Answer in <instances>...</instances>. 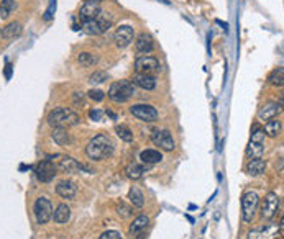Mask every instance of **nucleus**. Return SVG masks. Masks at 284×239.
Masks as SVG:
<instances>
[{
  "mask_svg": "<svg viewBox=\"0 0 284 239\" xmlns=\"http://www.w3.org/2000/svg\"><path fill=\"white\" fill-rule=\"evenodd\" d=\"M114 153V143L107 134H97L85 146V154L92 160H104Z\"/></svg>",
  "mask_w": 284,
  "mask_h": 239,
  "instance_id": "obj_1",
  "label": "nucleus"
},
{
  "mask_svg": "<svg viewBox=\"0 0 284 239\" xmlns=\"http://www.w3.org/2000/svg\"><path fill=\"white\" fill-rule=\"evenodd\" d=\"M81 121L79 115L71 110V108H56V110L50 112L48 113V123L51 127H64V125H67V127H74Z\"/></svg>",
  "mask_w": 284,
  "mask_h": 239,
  "instance_id": "obj_2",
  "label": "nucleus"
},
{
  "mask_svg": "<svg viewBox=\"0 0 284 239\" xmlns=\"http://www.w3.org/2000/svg\"><path fill=\"white\" fill-rule=\"evenodd\" d=\"M133 94H135V85H133L132 80L114 82L109 89V98L117 103L127 102L128 98L133 97Z\"/></svg>",
  "mask_w": 284,
  "mask_h": 239,
  "instance_id": "obj_3",
  "label": "nucleus"
},
{
  "mask_svg": "<svg viewBox=\"0 0 284 239\" xmlns=\"http://www.w3.org/2000/svg\"><path fill=\"white\" fill-rule=\"evenodd\" d=\"M265 136L266 134L261 128H253L251 138H250V143L247 146L248 159H261V156L265 154Z\"/></svg>",
  "mask_w": 284,
  "mask_h": 239,
  "instance_id": "obj_4",
  "label": "nucleus"
},
{
  "mask_svg": "<svg viewBox=\"0 0 284 239\" xmlns=\"http://www.w3.org/2000/svg\"><path fill=\"white\" fill-rule=\"evenodd\" d=\"M258 203H260V197L256 192L250 190L245 192L242 197V218L245 223H251V220L255 218V213L258 210Z\"/></svg>",
  "mask_w": 284,
  "mask_h": 239,
  "instance_id": "obj_5",
  "label": "nucleus"
},
{
  "mask_svg": "<svg viewBox=\"0 0 284 239\" xmlns=\"http://www.w3.org/2000/svg\"><path fill=\"white\" fill-rule=\"evenodd\" d=\"M33 213H35L38 224H46L51 218H53V205H51V202L48 198L40 197V198H36L35 205H33Z\"/></svg>",
  "mask_w": 284,
  "mask_h": 239,
  "instance_id": "obj_6",
  "label": "nucleus"
},
{
  "mask_svg": "<svg viewBox=\"0 0 284 239\" xmlns=\"http://www.w3.org/2000/svg\"><path fill=\"white\" fill-rule=\"evenodd\" d=\"M112 27V20H107L105 16L99 15L97 18L92 20H84L83 21V30L87 34H102Z\"/></svg>",
  "mask_w": 284,
  "mask_h": 239,
  "instance_id": "obj_7",
  "label": "nucleus"
},
{
  "mask_svg": "<svg viewBox=\"0 0 284 239\" xmlns=\"http://www.w3.org/2000/svg\"><path fill=\"white\" fill-rule=\"evenodd\" d=\"M279 210V197L278 193L269 192L263 200V205H261L260 215L263 220H273L276 216V213Z\"/></svg>",
  "mask_w": 284,
  "mask_h": 239,
  "instance_id": "obj_8",
  "label": "nucleus"
},
{
  "mask_svg": "<svg viewBox=\"0 0 284 239\" xmlns=\"http://www.w3.org/2000/svg\"><path fill=\"white\" fill-rule=\"evenodd\" d=\"M132 115L136 116L141 121H146V123H151V121L158 120V110L151 105H146V103H138V105H133L130 108Z\"/></svg>",
  "mask_w": 284,
  "mask_h": 239,
  "instance_id": "obj_9",
  "label": "nucleus"
},
{
  "mask_svg": "<svg viewBox=\"0 0 284 239\" xmlns=\"http://www.w3.org/2000/svg\"><path fill=\"white\" fill-rule=\"evenodd\" d=\"M135 69L138 74H151L154 71H160V61H158L154 56H140L138 59L135 61Z\"/></svg>",
  "mask_w": 284,
  "mask_h": 239,
  "instance_id": "obj_10",
  "label": "nucleus"
},
{
  "mask_svg": "<svg viewBox=\"0 0 284 239\" xmlns=\"http://www.w3.org/2000/svg\"><path fill=\"white\" fill-rule=\"evenodd\" d=\"M151 141L156 146H160V149H163V151H173L176 147L173 134L167 131V129H156L151 136Z\"/></svg>",
  "mask_w": 284,
  "mask_h": 239,
  "instance_id": "obj_11",
  "label": "nucleus"
},
{
  "mask_svg": "<svg viewBox=\"0 0 284 239\" xmlns=\"http://www.w3.org/2000/svg\"><path fill=\"white\" fill-rule=\"evenodd\" d=\"M281 231V224L276 223H269L265 228L255 229V231L248 233V239H276Z\"/></svg>",
  "mask_w": 284,
  "mask_h": 239,
  "instance_id": "obj_12",
  "label": "nucleus"
},
{
  "mask_svg": "<svg viewBox=\"0 0 284 239\" xmlns=\"http://www.w3.org/2000/svg\"><path fill=\"white\" fill-rule=\"evenodd\" d=\"M36 179L41 182H51L56 175V166L51 162L50 159H45L41 162H38V166L35 169Z\"/></svg>",
  "mask_w": 284,
  "mask_h": 239,
  "instance_id": "obj_13",
  "label": "nucleus"
},
{
  "mask_svg": "<svg viewBox=\"0 0 284 239\" xmlns=\"http://www.w3.org/2000/svg\"><path fill=\"white\" fill-rule=\"evenodd\" d=\"M58 169L63 172H71V174H76L81 171H85L87 174H96L94 169H90L89 166H84V164H79L72 158H61V160H59V164H58Z\"/></svg>",
  "mask_w": 284,
  "mask_h": 239,
  "instance_id": "obj_14",
  "label": "nucleus"
},
{
  "mask_svg": "<svg viewBox=\"0 0 284 239\" xmlns=\"http://www.w3.org/2000/svg\"><path fill=\"white\" fill-rule=\"evenodd\" d=\"M133 38H135V32H133V28L128 27V25H122V27H118L117 32H115V34H114L115 45H117L118 48L130 46Z\"/></svg>",
  "mask_w": 284,
  "mask_h": 239,
  "instance_id": "obj_15",
  "label": "nucleus"
},
{
  "mask_svg": "<svg viewBox=\"0 0 284 239\" xmlns=\"http://www.w3.org/2000/svg\"><path fill=\"white\" fill-rule=\"evenodd\" d=\"M99 15H100V2H97V0H84L83 7L79 10L81 20H92L97 18Z\"/></svg>",
  "mask_w": 284,
  "mask_h": 239,
  "instance_id": "obj_16",
  "label": "nucleus"
},
{
  "mask_svg": "<svg viewBox=\"0 0 284 239\" xmlns=\"http://www.w3.org/2000/svg\"><path fill=\"white\" fill-rule=\"evenodd\" d=\"M279 112H281V102L279 103L278 102H268L258 110V118L263 120V121L265 120L269 121V120H273L274 116H278Z\"/></svg>",
  "mask_w": 284,
  "mask_h": 239,
  "instance_id": "obj_17",
  "label": "nucleus"
},
{
  "mask_svg": "<svg viewBox=\"0 0 284 239\" xmlns=\"http://www.w3.org/2000/svg\"><path fill=\"white\" fill-rule=\"evenodd\" d=\"M56 193H58L61 198L72 200L77 193V185L72 180H61L58 185H56Z\"/></svg>",
  "mask_w": 284,
  "mask_h": 239,
  "instance_id": "obj_18",
  "label": "nucleus"
},
{
  "mask_svg": "<svg viewBox=\"0 0 284 239\" xmlns=\"http://www.w3.org/2000/svg\"><path fill=\"white\" fill-rule=\"evenodd\" d=\"M133 84L138 85L140 89L143 90H153L156 87V77L151 76V74H138L133 77Z\"/></svg>",
  "mask_w": 284,
  "mask_h": 239,
  "instance_id": "obj_19",
  "label": "nucleus"
},
{
  "mask_svg": "<svg viewBox=\"0 0 284 239\" xmlns=\"http://www.w3.org/2000/svg\"><path fill=\"white\" fill-rule=\"evenodd\" d=\"M153 40H151V36L150 34H146V33H141L138 38H136V41H135V49H136V53H140V54H148V53H151L153 51Z\"/></svg>",
  "mask_w": 284,
  "mask_h": 239,
  "instance_id": "obj_20",
  "label": "nucleus"
},
{
  "mask_svg": "<svg viewBox=\"0 0 284 239\" xmlns=\"http://www.w3.org/2000/svg\"><path fill=\"white\" fill-rule=\"evenodd\" d=\"M265 171H266V162L263 159H250V162L247 164V172L251 177L263 175Z\"/></svg>",
  "mask_w": 284,
  "mask_h": 239,
  "instance_id": "obj_21",
  "label": "nucleus"
},
{
  "mask_svg": "<svg viewBox=\"0 0 284 239\" xmlns=\"http://www.w3.org/2000/svg\"><path fill=\"white\" fill-rule=\"evenodd\" d=\"M53 218H54L56 223H59V224L67 223V221L71 220V208L67 205H64V203H61V205L56 207V210L53 211Z\"/></svg>",
  "mask_w": 284,
  "mask_h": 239,
  "instance_id": "obj_22",
  "label": "nucleus"
},
{
  "mask_svg": "<svg viewBox=\"0 0 284 239\" xmlns=\"http://www.w3.org/2000/svg\"><path fill=\"white\" fill-rule=\"evenodd\" d=\"M51 136H53V140L58 143L59 146H67L71 143V136H69V133H67V129L64 127H54Z\"/></svg>",
  "mask_w": 284,
  "mask_h": 239,
  "instance_id": "obj_23",
  "label": "nucleus"
},
{
  "mask_svg": "<svg viewBox=\"0 0 284 239\" xmlns=\"http://www.w3.org/2000/svg\"><path fill=\"white\" fill-rule=\"evenodd\" d=\"M150 224V218L146 215H140L138 218H135L133 220V223L130 224V234L132 236H136V234H140L143 229H146V226Z\"/></svg>",
  "mask_w": 284,
  "mask_h": 239,
  "instance_id": "obj_24",
  "label": "nucleus"
},
{
  "mask_svg": "<svg viewBox=\"0 0 284 239\" xmlns=\"http://www.w3.org/2000/svg\"><path fill=\"white\" fill-rule=\"evenodd\" d=\"M265 134L266 136H269V138H276L281 134L283 131V123H281V120H269V121H266V125H265Z\"/></svg>",
  "mask_w": 284,
  "mask_h": 239,
  "instance_id": "obj_25",
  "label": "nucleus"
},
{
  "mask_svg": "<svg viewBox=\"0 0 284 239\" xmlns=\"http://www.w3.org/2000/svg\"><path fill=\"white\" fill-rule=\"evenodd\" d=\"M125 172H127V177L128 179H132V180H138L143 177V174H145V167L143 166H140L138 162H130L127 166V169H125Z\"/></svg>",
  "mask_w": 284,
  "mask_h": 239,
  "instance_id": "obj_26",
  "label": "nucleus"
},
{
  "mask_svg": "<svg viewBox=\"0 0 284 239\" xmlns=\"http://www.w3.org/2000/svg\"><path fill=\"white\" fill-rule=\"evenodd\" d=\"M140 159L143 160L145 164H156L163 160V154L156 149H146L140 154Z\"/></svg>",
  "mask_w": 284,
  "mask_h": 239,
  "instance_id": "obj_27",
  "label": "nucleus"
},
{
  "mask_svg": "<svg viewBox=\"0 0 284 239\" xmlns=\"http://www.w3.org/2000/svg\"><path fill=\"white\" fill-rule=\"evenodd\" d=\"M21 34V25L18 21H12V23H8L5 28L2 30V36L7 38V40H14V38L20 36Z\"/></svg>",
  "mask_w": 284,
  "mask_h": 239,
  "instance_id": "obj_28",
  "label": "nucleus"
},
{
  "mask_svg": "<svg viewBox=\"0 0 284 239\" xmlns=\"http://www.w3.org/2000/svg\"><path fill=\"white\" fill-rule=\"evenodd\" d=\"M128 198H130L132 205L136 207V208H141L145 205V197H143V192L138 189V187H132L130 192H128Z\"/></svg>",
  "mask_w": 284,
  "mask_h": 239,
  "instance_id": "obj_29",
  "label": "nucleus"
},
{
  "mask_svg": "<svg viewBox=\"0 0 284 239\" xmlns=\"http://www.w3.org/2000/svg\"><path fill=\"white\" fill-rule=\"evenodd\" d=\"M77 61L83 67H94L99 63V56L94 53H81L77 56Z\"/></svg>",
  "mask_w": 284,
  "mask_h": 239,
  "instance_id": "obj_30",
  "label": "nucleus"
},
{
  "mask_svg": "<svg viewBox=\"0 0 284 239\" xmlns=\"http://www.w3.org/2000/svg\"><path fill=\"white\" fill-rule=\"evenodd\" d=\"M15 8H17L15 0H2V3H0V18L3 20L8 18Z\"/></svg>",
  "mask_w": 284,
  "mask_h": 239,
  "instance_id": "obj_31",
  "label": "nucleus"
},
{
  "mask_svg": "<svg viewBox=\"0 0 284 239\" xmlns=\"http://www.w3.org/2000/svg\"><path fill=\"white\" fill-rule=\"evenodd\" d=\"M284 71H283V67H278V69H274L273 72L269 74V77H268V82L271 85H276V87H281L283 85V80H284Z\"/></svg>",
  "mask_w": 284,
  "mask_h": 239,
  "instance_id": "obj_32",
  "label": "nucleus"
},
{
  "mask_svg": "<svg viewBox=\"0 0 284 239\" xmlns=\"http://www.w3.org/2000/svg\"><path fill=\"white\" fill-rule=\"evenodd\" d=\"M115 131H117L120 140H123L125 143H132L133 141V133H132V129L128 127H123V125H120V127L115 128Z\"/></svg>",
  "mask_w": 284,
  "mask_h": 239,
  "instance_id": "obj_33",
  "label": "nucleus"
},
{
  "mask_svg": "<svg viewBox=\"0 0 284 239\" xmlns=\"http://www.w3.org/2000/svg\"><path fill=\"white\" fill-rule=\"evenodd\" d=\"M104 80H107V74L104 71H96L92 74V76L89 77L90 84H102Z\"/></svg>",
  "mask_w": 284,
  "mask_h": 239,
  "instance_id": "obj_34",
  "label": "nucleus"
},
{
  "mask_svg": "<svg viewBox=\"0 0 284 239\" xmlns=\"http://www.w3.org/2000/svg\"><path fill=\"white\" fill-rule=\"evenodd\" d=\"M117 215L122 216V218H128V216L132 215V208L128 205H125L123 202H120L117 205Z\"/></svg>",
  "mask_w": 284,
  "mask_h": 239,
  "instance_id": "obj_35",
  "label": "nucleus"
},
{
  "mask_svg": "<svg viewBox=\"0 0 284 239\" xmlns=\"http://www.w3.org/2000/svg\"><path fill=\"white\" fill-rule=\"evenodd\" d=\"M54 12H56V0H50V5L48 8H46V12H45V21H51L53 20V16H54Z\"/></svg>",
  "mask_w": 284,
  "mask_h": 239,
  "instance_id": "obj_36",
  "label": "nucleus"
},
{
  "mask_svg": "<svg viewBox=\"0 0 284 239\" xmlns=\"http://www.w3.org/2000/svg\"><path fill=\"white\" fill-rule=\"evenodd\" d=\"M89 98L94 100V102H102V100L105 98V94L102 92V90L92 89V90H89Z\"/></svg>",
  "mask_w": 284,
  "mask_h": 239,
  "instance_id": "obj_37",
  "label": "nucleus"
},
{
  "mask_svg": "<svg viewBox=\"0 0 284 239\" xmlns=\"http://www.w3.org/2000/svg\"><path fill=\"white\" fill-rule=\"evenodd\" d=\"M99 239H123V238H122V234H120L118 231H114V229H110V231L102 233Z\"/></svg>",
  "mask_w": 284,
  "mask_h": 239,
  "instance_id": "obj_38",
  "label": "nucleus"
},
{
  "mask_svg": "<svg viewBox=\"0 0 284 239\" xmlns=\"http://www.w3.org/2000/svg\"><path fill=\"white\" fill-rule=\"evenodd\" d=\"M89 116L92 118L94 121H100L102 120V116H104V112L102 110H90L89 112Z\"/></svg>",
  "mask_w": 284,
  "mask_h": 239,
  "instance_id": "obj_39",
  "label": "nucleus"
},
{
  "mask_svg": "<svg viewBox=\"0 0 284 239\" xmlns=\"http://www.w3.org/2000/svg\"><path fill=\"white\" fill-rule=\"evenodd\" d=\"M10 76H12V66L10 64H7L5 66V77L7 79H10Z\"/></svg>",
  "mask_w": 284,
  "mask_h": 239,
  "instance_id": "obj_40",
  "label": "nucleus"
},
{
  "mask_svg": "<svg viewBox=\"0 0 284 239\" xmlns=\"http://www.w3.org/2000/svg\"><path fill=\"white\" fill-rule=\"evenodd\" d=\"M97 2H104V0H97Z\"/></svg>",
  "mask_w": 284,
  "mask_h": 239,
  "instance_id": "obj_41",
  "label": "nucleus"
}]
</instances>
